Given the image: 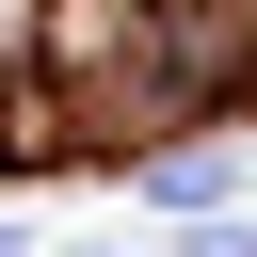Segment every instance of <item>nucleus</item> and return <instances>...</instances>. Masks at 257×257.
<instances>
[{
  "label": "nucleus",
  "mask_w": 257,
  "mask_h": 257,
  "mask_svg": "<svg viewBox=\"0 0 257 257\" xmlns=\"http://www.w3.org/2000/svg\"><path fill=\"white\" fill-rule=\"evenodd\" d=\"M177 257H257V225H241V209H193V241H177Z\"/></svg>",
  "instance_id": "f257e3e1"
},
{
  "label": "nucleus",
  "mask_w": 257,
  "mask_h": 257,
  "mask_svg": "<svg viewBox=\"0 0 257 257\" xmlns=\"http://www.w3.org/2000/svg\"><path fill=\"white\" fill-rule=\"evenodd\" d=\"M0 257H32V241H16V225H0Z\"/></svg>",
  "instance_id": "f03ea898"
}]
</instances>
